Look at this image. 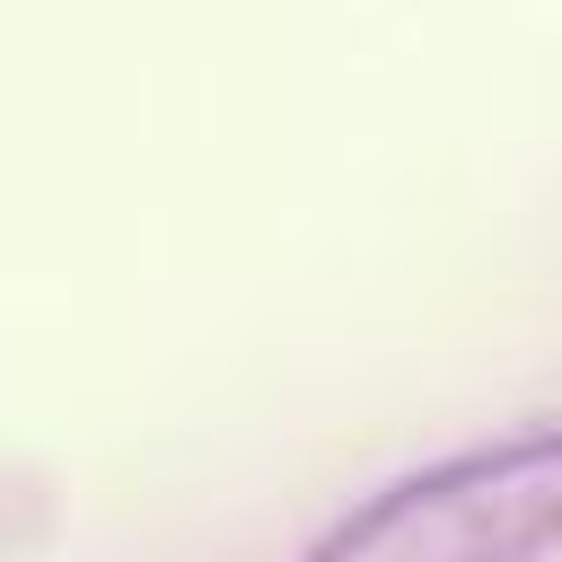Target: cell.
<instances>
[{
  "label": "cell",
  "instance_id": "6da1fadb",
  "mask_svg": "<svg viewBox=\"0 0 562 562\" xmlns=\"http://www.w3.org/2000/svg\"><path fill=\"white\" fill-rule=\"evenodd\" d=\"M553 544H562V413L378 483L299 562H544Z\"/></svg>",
  "mask_w": 562,
  "mask_h": 562
}]
</instances>
